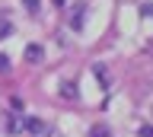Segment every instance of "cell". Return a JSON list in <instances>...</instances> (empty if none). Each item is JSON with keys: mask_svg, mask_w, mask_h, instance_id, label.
I'll return each mask as SVG.
<instances>
[{"mask_svg": "<svg viewBox=\"0 0 153 137\" xmlns=\"http://www.w3.org/2000/svg\"><path fill=\"white\" fill-rule=\"evenodd\" d=\"M26 127L32 131V134H45V121H42V118H29Z\"/></svg>", "mask_w": 153, "mask_h": 137, "instance_id": "cell-2", "label": "cell"}, {"mask_svg": "<svg viewBox=\"0 0 153 137\" xmlns=\"http://www.w3.org/2000/svg\"><path fill=\"white\" fill-rule=\"evenodd\" d=\"M26 7H29L32 13H38V0H26Z\"/></svg>", "mask_w": 153, "mask_h": 137, "instance_id": "cell-10", "label": "cell"}, {"mask_svg": "<svg viewBox=\"0 0 153 137\" xmlns=\"http://www.w3.org/2000/svg\"><path fill=\"white\" fill-rule=\"evenodd\" d=\"M83 13H86V7H76V10H74V19H70L74 29H83Z\"/></svg>", "mask_w": 153, "mask_h": 137, "instance_id": "cell-3", "label": "cell"}, {"mask_svg": "<svg viewBox=\"0 0 153 137\" xmlns=\"http://www.w3.org/2000/svg\"><path fill=\"white\" fill-rule=\"evenodd\" d=\"M7 131H10V134H16V131H19V118H16V115L7 118Z\"/></svg>", "mask_w": 153, "mask_h": 137, "instance_id": "cell-7", "label": "cell"}, {"mask_svg": "<svg viewBox=\"0 0 153 137\" xmlns=\"http://www.w3.org/2000/svg\"><path fill=\"white\" fill-rule=\"evenodd\" d=\"M10 70V58H3V54H0V73H7Z\"/></svg>", "mask_w": 153, "mask_h": 137, "instance_id": "cell-9", "label": "cell"}, {"mask_svg": "<svg viewBox=\"0 0 153 137\" xmlns=\"http://www.w3.org/2000/svg\"><path fill=\"white\" fill-rule=\"evenodd\" d=\"M61 96L64 99H76V86L74 83H61Z\"/></svg>", "mask_w": 153, "mask_h": 137, "instance_id": "cell-4", "label": "cell"}, {"mask_svg": "<svg viewBox=\"0 0 153 137\" xmlns=\"http://www.w3.org/2000/svg\"><path fill=\"white\" fill-rule=\"evenodd\" d=\"M10 32H13V26H10V22H7V19H3V16H0V41L7 39Z\"/></svg>", "mask_w": 153, "mask_h": 137, "instance_id": "cell-6", "label": "cell"}, {"mask_svg": "<svg viewBox=\"0 0 153 137\" xmlns=\"http://www.w3.org/2000/svg\"><path fill=\"white\" fill-rule=\"evenodd\" d=\"M26 58L32 61V64H35V61H42V58H45V51H42V45H29V48H26Z\"/></svg>", "mask_w": 153, "mask_h": 137, "instance_id": "cell-1", "label": "cell"}, {"mask_svg": "<svg viewBox=\"0 0 153 137\" xmlns=\"http://www.w3.org/2000/svg\"><path fill=\"white\" fill-rule=\"evenodd\" d=\"M89 137H112V134H108V127H105V124H96L93 131H89Z\"/></svg>", "mask_w": 153, "mask_h": 137, "instance_id": "cell-5", "label": "cell"}, {"mask_svg": "<svg viewBox=\"0 0 153 137\" xmlns=\"http://www.w3.org/2000/svg\"><path fill=\"white\" fill-rule=\"evenodd\" d=\"M137 134H140V137H153V127L150 124H140V127H137Z\"/></svg>", "mask_w": 153, "mask_h": 137, "instance_id": "cell-8", "label": "cell"}]
</instances>
